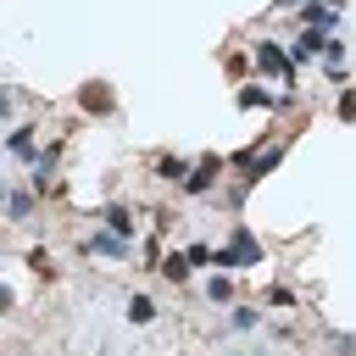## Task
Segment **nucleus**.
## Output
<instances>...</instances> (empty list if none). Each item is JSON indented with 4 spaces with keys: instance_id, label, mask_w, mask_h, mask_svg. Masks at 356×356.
<instances>
[{
    "instance_id": "1",
    "label": "nucleus",
    "mask_w": 356,
    "mask_h": 356,
    "mask_svg": "<svg viewBox=\"0 0 356 356\" xmlns=\"http://www.w3.org/2000/svg\"><path fill=\"white\" fill-rule=\"evenodd\" d=\"M256 261H261V245L250 239L245 222H234V239L217 245V267H256Z\"/></svg>"
},
{
    "instance_id": "2",
    "label": "nucleus",
    "mask_w": 356,
    "mask_h": 356,
    "mask_svg": "<svg viewBox=\"0 0 356 356\" xmlns=\"http://www.w3.org/2000/svg\"><path fill=\"white\" fill-rule=\"evenodd\" d=\"M256 67H261V72H273V78H284V83L295 78V61H289V50H284L278 39H267V44H256Z\"/></svg>"
},
{
    "instance_id": "3",
    "label": "nucleus",
    "mask_w": 356,
    "mask_h": 356,
    "mask_svg": "<svg viewBox=\"0 0 356 356\" xmlns=\"http://www.w3.org/2000/svg\"><path fill=\"white\" fill-rule=\"evenodd\" d=\"M78 111H89V117H111V111H117L111 83H100V78H95V83H83V89H78Z\"/></svg>"
},
{
    "instance_id": "4",
    "label": "nucleus",
    "mask_w": 356,
    "mask_h": 356,
    "mask_svg": "<svg viewBox=\"0 0 356 356\" xmlns=\"http://www.w3.org/2000/svg\"><path fill=\"white\" fill-rule=\"evenodd\" d=\"M217 172H222V161H217V156H200V161H195V172H189L178 189H184V195H206V189L217 184Z\"/></svg>"
},
{
    "instance_id": "5",
    "label": "nucleus",
    "mask_w": 356,
    "mask_h": 356,
    "mask_svg": "<svg viewBox=\"0 0 356 356\" xmlns=\"http://www.w3.org/2000/svg\"><path fill=\"white\" fill-rule=\"evenodd\" d=\"M83 250H89V256H117V261H122V256H128L134 245H128L122 234H111V228H100V234H83Z\"/></svg>"
},
{
    "instance_id": "6",
    "label": "nucleus",
    "mask_w": 356,
    "mask_h": 356,
    "mask_svg": "<svg viewBox=\"0 0 356 356\" xmlns=\"http://www.w3.org/2000/svg\"><path fill=\"white\" fill-rule=\"evenodd\" d=\"M323 50H328V33H323V28H306V33H300V39L289 44V61L300 67V61H317Z\"/></svg>"
},
{
    "instance_id": "7",
    "label": "nucleus",
    "mask_w": 356,
    "mask_h": 356,
    "mask_svg": "<svg viewBox=\"0 0 356 356\" xmlns=\"http://www.w3.org/2000/svg\"><path fill=\"white\" fill-rule=\"evenodd\" d=\"M261 106L278 111V106H289V100H284V95H267L261 83H239V111H261Z\"/></svg>"
},
{
    "instance_id": "8",
    "label": "nucleus",
    "mask_w": 356,
    "mask_h": 356,
    "mask_svg": "<svg viewBox=\"0 0 356 356\" xmlns=\"http://www.w3.org/2000/svg\"><path fill=\"white\" fill-rule=\"evenodd\" d=\"M6 150H11L17 161H39V145H33V128H22V122H17V128L6 134Z\"/></svg>"
},
{
    "instance_id": "9",
    "label": "nucleus",
    "mask_w": 356,
    "mask_h": 356,
    "mask_svg": "<svg viewBox=\"0 0 356 356\" xmlns=\"http://www.w3.org/2000/svg\"><path fill=\"white\" fill-rule=\"evenodd\" d=\"M195 172V161H184V156H156V178H167V184H184Z\"/></svg>"
},
{
    "instance_id": "10",
    "label": "nucleus",
    "mask_w": 356,
    "mask_h": 356,
    "mask_svg": "<svg viewBox=\"0 0 356 356\" xmlns=\"http://www.w3.org/2000/svg\"><path fill=\"white\" fill-rule=\"evenodd\" d=\"M189 267H195V261H189V250H172V256H161V267H156V273H161L167 284H184V278H189Z\"/></svg>"
},
{
    "instance_id": "11",
    "label": "nucleus",
    "mask_w": 356,
    "mask_h": 356,
    "mask_svg": "<svg viewBox=\"0 0 356 356\" xmlns=\"http://www.w3.org/2000/svg\"><path fill=\"white\" fill-rule=\"evenodd\" d=\"M300 22H306V28H328V22H334V6H328V0H306V6H300Z\"/></svg>"
},
{
    "instance_id": "12",
    "label": "nucleus",
    "mask_w": 356,
    "mask_h": 356,
    "mask_svg": "<svg viewBox=\"0 0 356 356\" xmlns=\"http://www.w3.org/2000/svg\"><path fill=\"white\" fill-rule=\"evenodd\" d=\"M6 217H11V222H28V217H33V195H28V189H11V195H6Z\"/></svg>"
},
{
    "instance_id": "13",
    "label": "nucleus",
    "mask_w": 356,
    "mask_h": 356,
    "mask_svg": "<svg viewBox=\"0 0 356 356\" xmlns=\"http://www.w3.org/2000/svg\"><path fill=\"white\" fill-rule=\"evenodd\" d=\"M100 217H106V228H111V234H122V239H134V211H128V206H106Z\"/></svg>"
},
{
    "instance_id": "14",
    "label": "nucleus",
    "mask_w": 356,
    "mask_h": 356,
    "mask_svg": "<svg viewBox=\"0 0 356 356\" xmlns=\"http://www.w3.org/2000/svg\"><path fill=\"white\" fill-rule=\"evenodd\" d=\"M28 273H33V278H56V261H50V250H44V245H33V250H28Z\"/></svg>"
},
{
    "instance_id": "15",
    "label": "nucleus",
    "mask_w": 356,
    "mask_h": 356,
    "mask_svg": "<svg viewBox=\"0 0 356 356\" xmlns=\"http://www.w3.org/2000/svg\"><path fill=\"white\" fill-rule=\"evenodd\" d=\"M128 323H156V300L150 295H128Z\"/></svg>"
},
{
    "instance_id": "16",
    "label": "nucleus",
    "mask_w": 356,
    "mask_h": 356,
    "mask_svg": "<svg viewBox=\"0 0 356 356\" xmlns=\"http://www.w3.org/2000/svg\"><path fill=\"white\" fill-rule=\"evenodd\" d=\"M323 61H328V72L339 78V72H345V39H328V50H323Z\"/></svg>"
},
{
    "instance_id": "17",
    "label": "nucleus",
    "mask_w": 356,
    "mask_h": 356,
    "mask_svg": "<svg viewBox=\"0 0 356 356\" xmlns=\"http://www.w3.org/2000/svg\"><path fill=\"white\" fill-rule=\"evenodd\" d=\"M206 295H211L217 306H222V300H234V278H228V273H217V278L206 284Z\"/></svg>"
},
{
    "instance_id": "18",
    "label": "nucleus",
    "mask_w": 356,
    "mask_h": 356,
    "mask_svg": "<svg viewBox=\"0 0 356 356\" xmlns=\"http://www.w3.org/2000/svg\"><path fill=\"white\" fill-rule=\"evenodd\" d=\"M334 111H339V122H356V95H350V89H345V95H339V106H334Z\"/></svg>"
},
{
    "instance_id": "19",
    "label": "nucleus",
    "mask_w": 356,
    "mask_h": 356,
    "mask_svg": "<svg viewBox=\"0 0 356 356\" xmlns=\"http://www.w3.org/2000/svg\"><path fill=\"white\" fill-rule=\"evenodd\" d=\"M228 323H234V328H256V312H250V306H234V317H228Z\"/></svg>"
},
{
    "instance_id": "20",
    "label": "nucleus",
    "mask_w": 356,
    "mask_h": 356,
    "mask_svg": "<svg viewBox=\"0 0 356 356\" xmlns=\"http://www.w3.org/2000/svg\"><path fill=\"white\" fill-rule=\"evenodd\" d=\"M328 6H334V11H339V6H345V0H328Z\"/></svg>"
}]
</instances>
